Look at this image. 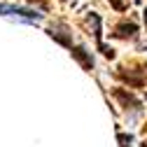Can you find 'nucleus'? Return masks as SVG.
<instances>
[{"instance_id":"nucleus-1","label":"nucleus","mask_w":147,"mask_h":147,"mask_svg":"<svg viewBox=\"0 0 147 147\" xmlns=\"http://www.w3.org/2000/svg\"><path fill=\"white\" fill-rule=\"evenodd\" d=\"M86 21H89V24H94V38H96V47H98V51L103 54L105 59H115V49L103 45V33H100V16H98L96 12H86Z\"/></svg>"},{"instance_id":"nucleus-2","label":"nucleus","mask_w":147,"mask_h":147,"mask_svg":"<svg viewBox=\"0 0 147 147\" xmlns=\"http://www.w3.org/2000/svg\"><path fill=\"white\" fill-rule=\"evenodd\" d=\"M0 14H9V16H24L28 21H40L42 14L33 7H16V5H3L0 3Z\"/></svg>"},{"instance_id":"nucleus-3","label":"nucleus","mask_w":147,"mask_h":147,"mask_svg":"<svg viewBox=\"0 0 147 147\" xmlns=\"http://www.w3.org/2000/svg\"><path fill=\"white\" fill-rule=\"evenodd\" d=\"M112 35L119 38V40H136L138 38V26L133 21H121V24L115 26V33Z\"/></svg>"},{"instance_id":"nucleus-4","label":"nucleus","mask_w":147,"mask_h":147,"mask_svg":"<svg viewBox=\"0 0 147 147\" xmlns=\"http://www.w3.org/2000/svg\"><path fill=\"white\" fill-rule=\"evenodd\" d=\"M70 54L80 61V65H82L84 70H91V68H94V56H91V54L86 51V47H72V49H70Z\"/></svg>"},{"instance_id":"nucleus-5","label":"nucleus","mask_w":147,"mask_h":147,"mask_svg":"<svg viewBox=\"0 0 147 147\" xmlns=\"http://www.w3.org/2000/svg\"><path fill=\"white\" fill-rule=\"evenodd\" d=\"M47 33H49V38H54V40H56L59 45H63V47L72 49V40H70V33H68L65 28H49Z\"/></svg>"},{"instance_id":"nucleus-6","label":"nucleus","mask_w":147,"mask_h":147,"mask_svg":"<svg viewBox=\"0 0 147 147\" xmlns=\"http://www.w3.org/2000/svg\"><path fill=\"white\" fill-rule=\"evenodd\" d=\"M115 96H117V98H119V100H121L126 107H128V105H133V107H138V105H140V103H138V100H136L131 94H126V91H121V89H117V91H115Z\"/></svg>"},{"instance_id":"nucleus-7","label":"nucleus","mask_w":147,"mask_h":147,"mask_svg":"<svg viewBox=\"0 0 147 147\" xmlns=\"http://www.w3.org/2000/svg\"><path fill=\"white\" fill-rule=\"evenodd\" d=\"M117 138H119L121 147H131V142H133V136L131 133H117Z\"/></svg>"},{"instance_id":"nucleus-8","label":"nucleus","mask_w":147,"mask_h":147,"mask_svg":"<svg viewBox=\"0 0 147 147\" xmlns=\"http://www.w3.org/2000/svg\"><path fill=\"white\" fill-rule=\"evenodd\" d=\"M110 5H112L117 12H124V9L128 7V0H110Z\"/></svg>"},{"instance_id":"nucleus-9","label":"nucleus","mask_w":147,"mask_h":147,"mask_svg":"<svg viewBox=\"0 0 147 147\" xmlns=\"http://www.w3.org/2000/svg\"><path fill=\"white\" fill-rule=\"evenodd\" d=\"M142 16H145V24H147V9H145V12H142Z\"/></svg>"}]
</instances>
